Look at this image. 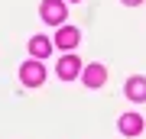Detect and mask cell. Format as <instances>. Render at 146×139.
Segmentation results:
<instances>
[{
  "mask_svg": "<svg viewBox=\"0 0 146 139\" xmlns=\"http://www.w3.org/2000/svg\"><path fill=\"white\" fill-rule=\"evenodd\" d=\"M49 49H52V42H49L46 36H33V39H29V52H33V58H46Z\"/></svg>",
  "mask_w": 146,
  "mask_h": 139,
  "instance_id": "cell-8",
  "label": "cell"
},
{
  "mask_svg": "<svg viewBox=\"0 0 146 139\" xmlns=\"http://www.w3.org/2000/svg\"><path fill=\"white\" fill-rule=\"evenodd\" d=\"M104 78H107L104 65H88V68H84V78H81V81L88 84V88H101V84H104Z\"/></svg>",
  "mask_w": 146,
  "mask_h": 139,
  "instance_id": "cell-7",
  "label": "cell"
},
{
  "mask_svg": "<svg viewBox=\"0 0 146 139\" xmlns=\"http://www.w3.org/2000/svg\"><path fill=\"white\" fill-rule=\"evenodd\" d=\"M117 126H120L123 136H140V133H143V117H140V113H123Z\"/></svg>",
  "mask_w": 146,
  "mask_h": 139,
  "instance_id": "cell-4",
  "label": "cell"
},
{
  "mask_svg": "<svg viewBox=\"0 0 146 139\" xmlns=\"http://www.w3.org/2000/svg\"><path fill=\"white\" fill-rule=\"evenodd\" d=\"M78 39H81V32L75 26H58V32H55V45L58 49H75Z\"/></svg>",
  "mask_w": 146,
  "mask_h": 139,
  "instance_id": "cell-3",
  "label": "cell"
},
{
  "mask_svg": "<svg viewBox=\"0 0 146 139\" xmlns=\"http://www.w3.org/2000/svg\"><path fill=\"white\" fill-rule=\"evenodd\" d=\"M55 71H58V78H62V81H68V78H75V74L81 71V62H78L75 55H65L62 62H58V68H55Z\"/></svg>",
  "mask_w": 146,
  "mask_h": 139,
  "instance_id": "cell-5",
  "label": "cell"
},
{
  "mask_svg": "<svg viewBox=\"0 0 146 139\" xmlns=\"http://www.w3.org/2000/svg\"><path fill=\"white\" fill-rule=\"evenodd\" d=\"M20 78H23V84H26V88H39V84L46 81V68L33 58V62H26V65L20 68Z\"/></svg>",
  "mask_w": 146,
  "mask_h": 139,
  "instance_id": "cell-1",
  "label": "cell"
},
{
  "mask_svg": "<svg viewBox=\"0 0 146 139\" xmlns=\"http://www.w3.org/2000/svg\"><path fill=\"white\" fill-rule=\"evenodd\" d=\"M127 97H130L133 103L146 100V78H130V81H127Z\"/></svg>",
  "mask_w": 146,
  "mask_h": 139,
  "instance_id": "cell-6",
  "label": "cell"
},
{
  "mask_svg": "<svg viewBox=\"0 0 146 139\" xmlns=\"http://www.w3.org/2000/svg\"><path fill=\"white\" fill-rule=\"evenodd\" d=\"M123 3H127V7H136V3H143V0H123Z\"/></svg>",
  "mask_w": 146,
  "mask_h": 139,
  "instance_id": "cell-9",
  "label": "cell"
},
{
  "mask_svg": "<svg viewBox=\"0 0 146 139\" xmlns=\"http://www.w3.org/2000/svg\"><path fill=\"white\" fill-rule=\"evenodd\" d=\"M65 3L62 0H42V20L46 23H62L65 20Z\"/></svg>",
  "mask_w": 146,
  "mask_h": 139,
  "instance_id": "cell-2",
  "label": "cell"
}]
</instances>
